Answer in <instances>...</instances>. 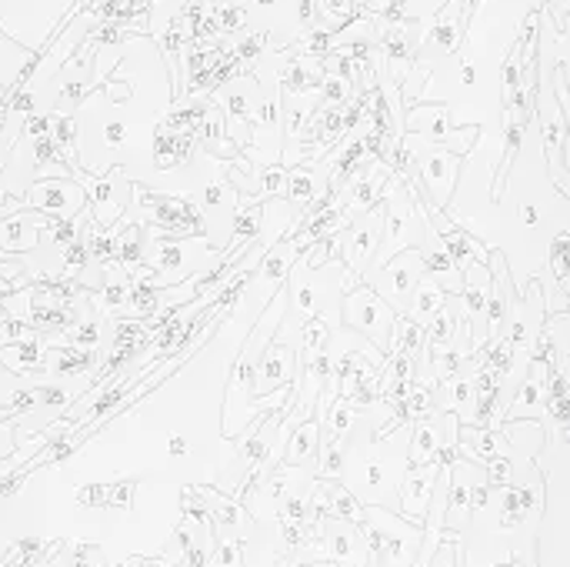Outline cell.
<instances>
[{
	"label": "cell",
	"instance_id": "f35d334b",
	"mask_svg": "<svg viewBox=\"0 0 570 567\" xmlns=\"http://www.w3.org/2000/svg\"><path fill=\"white\" fill-rule=\"evenodd\" d=\"M427 567H458V544H450V541L437 544V551L427 560Z\"/></svg>",
	"mask_w": 570,
	"mask_h": 567
},
{
	"label": "cell",
	"instance_id": "d590c367",
	"mask_svg": "<svg viewBox=\"0 0 570 567\" xmlns=\"http://www.w3.org/2000/svg\"><path fill=\"white\" fill-rule=\"evenodd\" d=\"M447 390H450V405L458 408V411H468V414H471V401H474V381H464V377H461V381H453Z\"/></svg>",
	"mask_w": 570,
	"mask_h": 567
},
{
	"label": "cell",
	"instance_id": "4fadbf2b",
	"mask_svg": "<svg viewBox=\"0 0 570 567\" xmlns=\"http://www.w3.org/2000/svg\"><path fill=\"white\" fill-rule=\"evenodd\" d=\"M461 437V444L474 454L477 461H494V458H507V434L494 431V427H474V424H461L453 431Z\"/></svg>",
	"mask_w": 570,
	"mask_h": 567
},
{
	"label": "cell",
	"instance_id": "7dc6e473",
	"mask_svg": "<svg viewBox=\"0 0 570 567\" xmlns=\"http://www.w3.org/2000/svg\"><path fill=\"white\" fill-rule=\"evenodd\" d=\"M301 567H337V560H317V564H301Z\"/></svg>",
	"mask_w": 570,
	"mask_h": 567
},
{
	"label": "cell",
	"instance_id": "f1b7e54d",
	"mask_svg": "<svg viewBox=\"0 0 570 567\" xmlns=\"http://www.w3.org/2000/svg\"><path fill=\"white\" fill-rule=\"evenodd\" d=\"M484 314H487V337L500 334V324L507 317V301L497 288V277H490V288H487V301H484Z\"/></svg>",
	"mask_w": 570,
	"mask_h": 567
},
{
	"label": "cell",
	"instance_id": "e575fe53",
	"mask_svg": "<svg viewBox=\"0 0 570 567\" xmlns=\"http://www.w3.org/2000/svg\"><path fill=\"white\" fill-rule=\"evenodd\" d=\"M387 364H390V367H387V381H408V384H414V377H417L414 358H408V354H390Z\"/></svg>",
	"mask_w": 570,
	"mask_h": 567
},
{
	"label": "cell",
	"instance_id": "d6a6232c",
	"mask_svg": "<svg viewBox=\"0 0 570 567\" xmlns=\"http://www.w3.org/2000/svg\"><path fill=\"white\" fill-rule=\"evenodd\" d=\"M294 304H298V311H301L304 317H317V311H320L317 294H314V288H311V280H301L298 274H294Z\"/></svg>",
	"mask_w": 570,
	"mask_h": 567
},
{
	"label": "cell",
	"instance_id": "83f0119b",
	"mask_svg": "<svg viewBox=\"0 0 570 567\" xmlns=\"http://www.w3.org/2000/svg\"><path fill=\"white\" fill-rule=\"evenodd\" d=\"M301 337H304V358L320 354V351H327V348H330V327H327V321H324V317H307V324H304Z\"/></svg>",
	"mask_w": 570,
	"mask_h": 567
},
{
	"label": "cell",
	"instance_id": "277c9868",
	"mask_svg": "<svg viewBox=\"0 0 570 567\" xmlns=\"http://www.w3.org/2000/svg\"><path fill=\"white\" fill-rule=\"evenodd\" d=\"M393 307L371 288V284H348V301H344V327L364 334L367 340L384 351L390 348V327H393Z\"/></svg>",
	"mask_w": 570,
	"mask_h": 567
},
{
	"label": "cell",
	"instance_id": "2e32d148",
	"mask_svg": "<svg viewBox=\"0 0 570 567\" xmlns=\"http://www.w3.org/2000/svg\"><path fill=\"white\" fill-rule=\"evenodd\" d=\"M390 354H408V358H417V354H427V337H424V327L414 321V317H404L397 314L393 317V327H390Z\"/></svg>",
	"mask_w": 570,
	"mask_h": 567
},
{
	"label": "cell",
	"instance_id": "44dd1931",
	"mask_svg": "<svg viewBox=\"0 0 570 567\" xmlns=\"http://www.w3.org/2000/svg\"><path fill=\"white\" fill-rule=\"evenodd\" d=\"M264 231V204L254 201L247 204L244 210H238L234 217V238H231V251H241V248H251V241Z\"/></svg>",
	"mask_w": 570,
	"mask_h": 567
},
{
	"label": "cell",
	"instance_id": "603a6c76",
	"mask_svg": "<svg viewBox=\"0 0 570 567\" xmlns=\"http://www.w3.org/2000/svg\"><path fill=\"white\" fill-rule=\"evenodd\" d=\"M541 397H544V384H541L537 377L524 381V384H521V390H518V397L507 405L504 421H521V414H527V418H531V414H537Z\"/></svg>",
	"mask_w": 570,
	"mask_h": 567
},
{
	"label": "cell",
	"instance_id": "7bdbcfd3",
	"mask_svg": "<svg viewBox=\"0 0 570 567\" xmlns=\"http://www.w3.org/2000/svg\"><path fill=\"white\" fill-rule=\"evenodd\" d=\"M167 454H170V458H184V454H191V441L181 437V434H170V441H167Z\"/></svg>",
	"mask_w": 570,
	"mask_h": 567
},
{
	"label": "cell",
	"instance_id": "cb8c5ba5",
	"mask_svg": "<svg viewBox=\"0 0 570 567\" xmlns=\"http://www.w3.org/2000/svg\"><path fill=\"white\" fill-rule=\"evenodd\" d=\"M424 337L430 340V348H450L453 337H458V317L444 304L427 324H424Z\"/></svg>",
	"mask_w": 570,
	"mask_h": 567
},
{
	"label": "cell",
	"instance_id": "d6986e66",
	"mask_svg": "<svg viewBox=\"0 0 570 567\" xmlns=\"http://www.w3.org/2000/svg\"><path fill=\"white\" fill-rule=\"evenodd\" d=\"M314 170L307 167H288V181H283V197L288 204H311V201H330L333 194H317V184H314Z\"/></svg>",
	"mask_w": 570,
	"mask_h": 567
},
{
	"label": "cell",
	"instance_id": "ffe728a7",
	"mask_svg": "<svg viewBox=\"0 0 570 567\" xmlns=\"http://www.w3.org/2000/svg\"><path fill=\"white\" fill-rule=\"evenodd\" d=\"M444 301H447V291L440 288L437 280H417V288H414V304H411V311H414V321L424 327L440 307H444Z\"/></svg>",
	"mask_w": 570,
	"mask_h": 567
},
{
	"label": "cell",
	"instance_id": "7402d4cb",
	"mask_svg": "<svg viewBox=\"0 0 570 567\" xmlns=\"http://www.w3.org/2000/svg\"><path fill=\"white\" fill-rule=\"evenodd\" d=\"M291 257H298V248L291 238H277V244L267 251V261H264V277L270 288H280V280L291 274Z\"/></svg>",
	"mask_w": 570,
	"mask_h": 567
},
{
	"label": "cell",
	"instance_id": "30bf717a",
	"mask_svg": "<svg viewBox=\"0 0 570 567\" xmlns=\"http://www.w3.org/2000/svg\"><path fill=\"white\" fill-rule=\"evenodd\" d=\"M317 450H320V418L314 414V418L301 421L288 434V441H283V465H288V468H301V465H307V461L317 458Z\"/></svg>",
	"mask_w": 570,
	"mask_h": 567
},
{
	"label": "cell",
	"instance_id": "3957f363",
	"mask_svg": "<svg viewBox=\"0 0 570 567\" xmlns=\"http://www.w3.org/2000/svg\"><path fill=\"white\" fill-rule=\"evenodd\" d=\"M404 144V141H401ZM408 147V144H404ZM411 150V147H408ZM411 160H414V170H417V181L424 188V197L447 210L453 204V191H458V174H461V157L447 150V147H424V150H411Z\"/></svg>",
	"mask_w": 570,
	"mask_h": 567
},
{
	"label": "cell",
	"instance_id": "8d00e7d4",
	"mask_svg": "<svg viewBox=\"0 0 570 567\" xmlns=\"http://www.w3.org/2000/svg\"><path fill=\"white\" fill-rule=\"evenodd\" d=\"M311 528L307 524H298V521H280V534H283V544L288 547H307L311 544Z\"/></svg>",
	"mask_w": 570,
	"mask_h": 567
},
{
	"label": "cell",
	"instance_id": "60d3db41",
	"mask_svg": "<svg viewBox=\"0 0 570 567\" xmlns=\"http://www.w3.org/2000/svg\"><path fill=\"white\" fill-rule=\"evenodd\" d=\"M37 397H40V405H47V408H64L68 405V390H61V387H37Z\"/></svg>",
	"mask_w": 570,
	"mask_h": 567
},
{
	"label": "cell",
	"instance_id": "f6af8a7d",
	"mask_svg": "<svg viewBox=\"0 0 570 567\" xmlns=\"http://www.w3.org/2000/svg\"><path fill=\"white\" fill-rule=\"evenodd\" d=\"M97 340V324H81V345H94Z\"/></svg>",
	"mask_w": 570,
	"mask_h": 567
},
{
	"label": "cell",
	"instance_id": "d4e9b609",
	"mask_svg": "<svg viewBox=\"0 0 570 567\" xmlns=\"http://www.w3.org/2000/svg\"><path fill=\"white\" fill-rule=\"evenodd\" d=\"M354 421H357V408L351 401H344V397H337V401L327 408V441L340 444L344 434H351Z\"/></svg>",
	"mask_w": 570,
	"mask_h": 567
},
{
	"label": "cell",
	"instance_id": "836d02e7",
	"mask_svg": "<svg viewBox=\"0 0 570 567\" xmlns=\"http://www.w3.org/2000/svg\"><path fill=\"white\" fill-rule=\"evenodd\" d=\"M430 358L437 361V377L440 381H450L453 374H458L461 361H464V354H458L453 348H430Z\"/></svg>",
	"mask_w": 570,
	"mask_h": 567
},
{
	"label": "cell",
	"instance_id": "c3c4849f",
	"mask_svg": "<svg viewBox=\"0 0 570 567\" xmlns=\"http://www.w3.org/2000/svg\"><path fill=\"white\" fill-rule=\"evenodd\" d=\"M4 100H8V91H4V87H0V107H4Z\"/></svg>",
	"mask_w": 570,
	"mask_h": 567
},
{
	"label": "cell",
	"instance_id": "7c38bea8",
	"mask_svg": "<svg viewBox=\"0 0 570 567\" xmlns=\"http://www.w3.org/2000/svg\"><path fill=\"white\" fill-rule=\"evenodd\" d=\"M320 494L327 497V518L330 521H344V524H357V528L367 521V507L361 504V497L351 494V487L324 481Z\"/></svg>",
	"mask_w": 570,
	"mask_h": 567
},
{
	"label": "cell",
	"instance_id": "9c48e42d",
	"mask_svg": "<svg viewBox=\"0 0 570 567\" xmlns=\"http://www.w3.org/2000/svg\"><path fill=\"white\" fill-rule=\"evenodd\" d=\"M294 358L298 351L288 345H274L267 340V348L257 358V381H254V394H264L270 387H288L294 381Z\"/></svg>",
	"mask_w": 570,
	"mask_h": 567
},
{
	"label": "cell",
	"instance_id": "e0dca14e",
	"mask_svg": "<svg viewBox=\"0 0 570 567\" xmlns=\"http://www.w3.org/2000/svg\"><path fill=\"white\" fill-rule=\"evenodd\" d=\"M380 227H384L380 207H377V210H367V214H364V224L354 231V241H351V248H348V264H351V267H361V264L377 251V244H380Z\"/></svg>",
	"mask_w": 570,
	"mask_h": 567
},
{
	"label": "cell",
	"instance_id": "5bb4252c",
	"mask_svg": "<svg viewBox=\"0 0 570 567\" xmlns=\"http://www.w3.org/2000/svg\"><path fill=\"white\" fill-rule=\"evenodd\" d=\"M387 267V294L393 301H404L414 294L417 280L424 277V261H421V251H408L404 261L397 264H384Z\"/></svg>",
	"mask_w": 570,
	"mask_h": 567
},
{
	"label": "cell",
	"instance_id": "4316f807",
	"mask_svg": "<svg viewBox=\"0 0 570 567\" xmlns=\"http://www.w3.org/2000/svg\"><path fill=\"white\" fill-rule=\"evenodd\" d=\"M317 458H320L317 474H320L324 481H333V478H340V474L348 471V450H344V444L324 441L320 450H317Z\"/></svg>",
	"mask_w": 570,
	"mask_h": 567
},
{
	"label": "cell",
	"instance_id": "7a4b0ae2",
	"mask_svg": "<svg viewBox=\"0 0 570 567\" xmlns=\"http://www.w3.org/2000/svg\"><path fill=\"white\" fill-rule=\"evenodd\" d=\"M404 134H417L421 141H430L437 147H447L458 157H464L474 150L481 128L468 124L464 131H458V124H453V110L447 100H417L404 113Z\"/></svg>",
	"mask_w": 570,
	"mask_h": 567
},
{
	"label": "cell",
	"instance_id": "681fc988",
	"mask_svg": "<svg viewBox=\"0 0 570 567\" xmlns=\"http://www.w3.org/2000/svg\"><path fill=\"white\" fill-rule=\"evenodd\" d=\"M357 4H361V8H364V4H367V0H357Z\"/></svg>",
	"mask_w": 570,
	"mask_h": 567
},
{
	"label": "cell",
	"instance_id": "bcb514c9",
	"mask_svg": "<svg viewBox=\"0 0 570 567\" xmlns=\"http://www.w3.org/2000/svg\"><path fill=\"white\" fill-rule=\"evenodd\" d=\"M131 567H160V564H154V560H141V557H137V560H131Z\"/></svg>",
	"mask_w": 570,
	"mask_h": 567
},
{
	"label": "cell",
	"instance_id": "1f68e13d",
	"mask_svg": "<svg viewBox=\"0 0 570 567\" xmlns=\"http://www.w3.org/2000/svg\"><path fill=\"white\" fill-rule=\"evenodd\" d=\"M484 468H487V474H484L487 487H510L514 484V465H510V458H494Z\"/></svg>",
	"mask_w": 570,
	"mask_h": 567
},
{
	"label": "cell",
	"instance_id": "b9f144b4",
	"mask_svg": "<svg viewBox=\"0 0 570 567\" xmlns=\"http://www.w3.org/2000/svg\"><path fill=\"white\" fill-rule=\"evenodd\" d=\"M214 515H217L220 524H241V510H238L234 504L220 500V497H217V504H214Z\"/></svg>",
	"mask_w": 570,
	"mask_h": 567
},
{
	"label": "cell",
	"instance_id": "9a60e30c",
	"mask_svg": "<svg viewBox=\"0 0 570 567\" xmlns=\"http://www.w3.org/2000/svg\"><path fill=\"white\" fill-rule=\"evenodd\" d=\"M471 474H474V468L471 465H461V461L450 468V491H447V504H444L447 524L458 518V515H461V521L471 518V487H474Z\"/></svg>",
	"mask_w": 570,
	"mask_h": 567
},
{
	"label": "cell",
	"instance_id": "ba28073f",
	"mask_svg": "<svg viewBox=\"0 0 570 567\" xmlns=\"http://www.w3.org/2000/svg\"><path fill=\"white\" fill-rule=\"evenodd\" d=\"M437 465H421L411 468V474L401 484V504H397V515L421 524L427 518V507H430V494H434V481H437Z\"/></svg>",
	"mask_w": 570,
	"mask_h": 567
},
{
	"label": "cell",
	"instance_id": "484cf974",
	"mask_svg": "<svg viewBox=\"0 0 570 567\" xmlns=\"http://www.w3.org/2000/svg\"><path fill=\"white\" fill-rule=\"evenodd\" d=\"M534 491H514L504 487V500H500V528H514L527 510L534 507Z\"/></svg>",
	"mask_w": 570,
	"mask_h": 567
},
{
	"label": "cell",
	"instance_id": "ac0fdd59",
	"mask_svg": "<svg viewBox=\"0 0 570 567\" xmlns=\"http://www.w3.org/2000/svg\"><path fill=\"white\" fill-rule=\"evenodd\" d=\"M440 444H444V437H440L437 424H430V421H421V424L414 427V437H411V454H408V465H411V468H421V465H437Z\"/></svg>",
	"mask_w": 570,
	"mask_h": 567
},
{
	"label": "cell",
	"instance_id": "ab89813d",
	"mask_svg": "<svg viewBox=\"0 0 570 567\" xmlns=\"http://www.w3.org/2000/svg\"><path fill=\"white\" fill-rule=\"evenodd\" d=\"M361 478H364V484H367L371 491H377V494H380L384 484H387V471H384V465H374V461L361 468Z\"/></svg>",
	"mask_w": 570,
	"mask_h": 567
},
{
	"label": "cell",
	"instance_id": "f546056e",
	"mask_svg": "<svg viewBox=\"0 0 570 567\" xmlns=\"http://www.w3.org/2000/svg\"><path fill=\"white\" fill-rule=\"evenodd\" d=\"M550 267H554V280L560 294L567 298V280H570V270H567V231H557L554 234V244H550Z\"/></svg>",
	"mask_w": 570,
	"mask_h": 567
},
{
	"label": "cell",
	"instance_id": "5b68a950",
	"mask_svg": "<svg viewBox=\"0 0 570 567\" xmlns=\"http://www.w3.org/2000/svg\"><path fill=\"white\" fill-rule=\"evenodd\" d=\"M24 207L50 220H74L77 210H87V191L74 178H44L24 191Z\"/></svg>",
	"mask_w": 570,
	"mask_h": 567
},
{
	"label": "cell",
	"instance_id": "ee69618b",
	"mask_svg": "<svg viewBox=\"0 0 570 567\" xmlns=\"http://www.w3.org/2000/svg\"><path fill=\"white\" fill-rule=\"evenodd\" d=\"M537 220H541L537 204H521V224H524V227H534Z\"/></svg>",
	"mask_w": 570,
	"mask_h": 567
},
{
	"label": "cell",
	"instance_id": "6da1fadb",
	"mask_svg": "<svg viewBox=\"0 0 570 567\" xmlns=\"http://www.w3.org/2000/svg\"><path fill=\"white\" fill-rule=\"evenodd\" d=\"M77 4L81 0H0V31L31 53H44Z\"/></svg>",
	"mask_w": 570,
	"mask_h": 567
},
{
	"label": "cell",
	"instance_id": "8992f818",
	"mask_svg": "<svg viewBox=\"0 0 570 567\" xmlns=\"http://www.w3.org/2000/svg\"><path fill=\"white\" fill-rule=\"evenodd\" d=\"M421 24L417 21H404V24H393V27H384L380 34V68L390 71V84L404 91V81L411 71H417V37Z\"/></svg>",
	"mask_w": 570,
	"mask_h": 567
},
{
	"label": "cell",
	"instance_id": "52a82bcc",
	"mask_svg": "<svg viewBox=\"0 0 570 567\" xmlns=\"http://www.w3.org/2000/svg\"><path fill=\"white\" fill-rule=\"evenodd\" d=\"M390 174H393V170L387 164H380V160L374 167H357L354 178H348L344 184H340V188H348V194L333 197V201L344 204L348 214H367V210H374V204H377L380 191L387 188Z\"/></svg>",
	"mask_w": 570,
	"mask_h": 567
},
{
	"label": "cell",
	"instance_id": "74e56055",
	"mask_svg": "<svg viewBox=\"0 0 570 567\" xmlns=\"http://www.w3.org/2000/svg\"><path fill=\"white\" fill-rule=\"evenodd\" d=\"M317 4H320V11H324V14L340 17V21H351V17L361 11L357 0H317Z\"/></svg>",
	"mask_w": 570,
	"mask_h": 567
},
{
	"label": "cell",
	"instance_id": "4dcf8cb0",
	"mask_svg": "<svg viewBox=\"0 0 570 567\" xmlns=\"http://www.w3.org/2000/svg\"><path fill=\"white\" fill-rule=\"evenodd\" d=\"M361 551L354 531H330V560H354Z\"/></svg>",
	"mask_w": 570,
	"mask_h": 567
},
{
	"label": "cell",
	"instance_id": "8fae6325",
	"mask_svg": "<svg viewBox=\"0 0 570 567\" xmlns=\"http://www.w3.org/2000/svg\"><path fill=\"white\" fill-rule=\"evenodd\" d=\"M37 53H31L27 47H21L17 40H11L4 31H0V87L8 94L24 81V74L34 68Z\"/></svg>",
	"mask_w": 570,
	"mask_h": 567
}]
</instances>
